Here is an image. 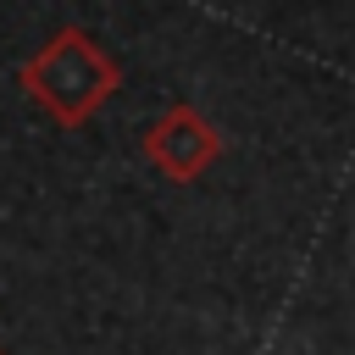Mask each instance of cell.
<instances>
[{
  "mask_svg": "<svg viewBox=\"0 0 355 355\" xmlns=\"http://www.w3.org/2000/svg\"><path fill=\"white\" fill-rule=\"evenodd\" d=\"M17 83H22V94H28L50 122L83 128V122L116 94L122 67H116V55H111L94 33H83V28H55V33L17 67Z\"/></svg>",
  "mask_w": 355,
  "mask_h": 355,
  "instance_id": "cell-1",
  "label": "cell"
},
{
  "mask_svg": "<svg viewBox=\"0 0 355 355\" xmlns=\"http://www.w3.org/2000/svg\"><path fill=\"white\" fill-rule=\"evenodd\" d=\"M222 155V133H216V122L211 116H200L194 105H166L150 128H144V161L161 172V178H172V183H194L211 161Z\"/></svg>",
  "mask_w": 355,
  "mask_h": 355,
  "instance_id": "cell-2",
  "label": "cell"
},
{
  "mask_svg": "<svg viewBox=\"0 0 355 355\" xmlns=\"http://www.w3.org/2000/svg\"><path fill=\"white\" fill-rule=\"evenodd\" d=\"M0 355H6V349H0Z\"/></svg>",
  "mask_w": 355,
  "mask_h": 355,
  "instance_id": "cell-3",
  "label": "cell"
}]
</instances>
